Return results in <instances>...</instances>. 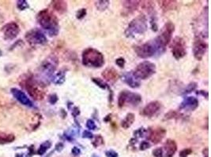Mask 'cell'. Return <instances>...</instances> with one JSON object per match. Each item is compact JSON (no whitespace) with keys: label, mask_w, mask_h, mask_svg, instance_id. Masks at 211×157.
<instances>
[{"label":"cell","mask_w":211,"mask_h":157,"mask_svg":"<svg viewBox=\"0 0 211 157\" xmlns=\"http://www.w3.org/2000/svg\"><path fill=\"white\" fill-rule=\"evenodd\" d=\"M36 19L39 25L48 32L50 36H55L59 33V26L57 17L48 9H44L40 11Z\"/></svg>","instance_id":"1"},{"label":"cell","mask_w":211,"mask_h":157,"mask_svg":"<svg viewBox=\"0 0 211 157\" xmlns=\"http://www.w3.org/2000/svg\"><path fill=\"white\" fill-rule=\"evenodd\" d=\"M82 64L86 67L101 68L104 64V57L97 50L88 48L82 53Z\"/></svg>","instance_id":"2"},{"label":"cell","mask_w":211,"mask_h":157,"mask_svg":"<svg viewBox=\"0 0 211 157\" xmlns=\"http://www.w3.org/2000/svg\"><path fill=\"white\" fill-rule=\"evenodd\" d=\"M147 20L144 14H141L130 22L125 34L127 37H131L135 35H142L147 30Z\"/></svg>","instance_id":"3"},{"label":"cell","mask_w":211,"mask_h":157,"mask_svg":"<svg viewBox=\"0 0 211 157\" xmlns=\"http://www.w3.org/2000/svg\"><path fill=\"white\" fill-rule=\"evenodd\" d=\"M24 87L27 90L30 97L36 101L43 100L45 96V92L42 89L43 84H41L38 80H36L33 77H28L24 80Z\"/></svg>","instance_id":"4"},{"label":"cell","mask_w":211,"mask_h":157,"mask_svg":"<svg viewBox=\"0 0 211 157\" xmlns=\"http://www.w3.org/2000/svg\"><path fill=\"white\" fill-rule=\"evenodd\" d=\"M134 51L137 54V55L141 58L145 59L154 56L157 52L164 51L165 50L161 49L155 40L149 43H145L142 45H137L134 46Z\"/></svg>","instance_id":"5"},{"label":"cell","mask_w":211,"mask_h":157,"mask_svg":"<svg viewBox=\"0 0 211 157\" xmlns=\"http://www.w3.org/2000/svg\"><path fill=\"white\" fill-rule=\"evenodd\" d=\"M156 72V66L154 63L145 61L140 63L134 69L133 76L136 79H146Z\"/></svg>","instance_id":"6"},{"label":"cell","mask_w":211,"mask_h":157,"mask_svg":"<svg viewBox=\"0 0 211 157\" xmlns=\"http://www.w3.org/2000/svg\"><path fill=\"white\" fill-rule=\"evenodd\" d=\"M174 32H175V25L173 22H167L162 28L161 34L154 40L161 48L165 50V46L169 43L172 39V36Z\"/></svg>","instance_id":"7"},{"label":"cell","mask_w":211,"mask_h":157,"mask_svg":"<svg viewBox=\"0 0 211 157\" xmlns=\"http://www.w3.org/2000/svg\"><path fill=\"white\" fill-rule=\"evenodd\" d=\"M142 101V97L138 94L131 93L127 90H124L119 94L118 98V106L123 108L126 103L131 106H138Z\"/></svg>","instance_id":"8"},{"label":"cell","mask_w":211,"mask_h":157,"mask_svg":"<svg viewBox=\"0 0 211 157\" xmlns=\"http://www.w3.org/2000/svg\"><path fill=\"white\" fill-rule=\"evenodd\" d=\"M58 65L57 58L54 56L47 58L40 66V73L45 79H50L52 78L53 72L56 69Z\"/></svg>","instance_id":"9"},{"label":"cell","mask_w":211,"mask_h":157,"mask_svg":"<svg viewBox=\"0 0 211 157\" xmlns=\"http://www.w3.org/2000/svg\"><path fill=\"white\" fill-rule=\"evenodd\" d=\"M172 54L173 56L176 60H179L184 57L187 54L186 43L183 38L180 36H176L173 39V43L171 45Z\"/></svg>","instance_id":"10"},{"label":"cell","mask_w":211,"mask_h":157,"mask_svg":"<svg viewBox=\"0 0 211 157\" xmlns=\"http://www.w3.org/2000/svg\"><path fill=\"white\" fill-rule=\"evenodd\" d=\"M25 39L30 45H44L48 43L45 35L36 28L29 31L25 34Z\"/></svg>","instance_id":"11"},{"label":"cell","mask_w":211,"mask_h":157,"mask_svg":"<svg viewBox=\"0 0 211 157\" xmlns=\"http://www.w3.org/2000/svg\"><path fill=\"white\" fill-rule=\"evenodd\" d=\"M4 35V39L7 40H13L20 32V28L15 22H10L2 28L1 30Z\"/></svg>","instance_id":"12"},{"label":"cell","mask_w":211,"mask_h":157,"mask_svg":"<svg viewBox=\"0 0 211 157\" xmlns=\"http://www.w3.org/2000/svg\"><path fill=\"white\" fill-rule=\"evenodd\" d=\"M207 46H208L206 42H204L200 37L196 38L194 43V47H193V53L195 59H197L198 61H201L203 59V57L206 54Z\"/></svg>","instance_id":"13"},{"label":"cell","mask_w":211,"mask_h":157,"mask_svg":"<svg viewBox=\"0 0 211 157\" xmlns=\"http://www.w3.org/2000/svg\"><path fill=\"white\" fill-rule=\"evenodd\" d=\"M165 134H166V130L164 128L157 127L154 128V129L150 128L148 130L147 138L154 144H158L163 140Z\"/></svg>","instance_id":"14"},{"label":"cell","mask_w":211,"mask_h":157,"mask_svg":"<svg viewBox=\"0 0 211 157\" xmlns=\"http://www.w3.org/2000/svg\"><path fill=\"white\" fill-rule=\"evenodd\" d=\"M11 94L14 96V98L17 101H18L20 103L22 104L23 105L28 106V107H33V102L31 101L30 99L28 98L27 95L23 92L21 90L17 88H12L10 90Z\"/></svg>","instance_id":"15"},{"label":"cell","mask_w":211,"mask_h":157,"mask_svg":"<svg viewBox=\"0 0 211 157\" xmlns=\"http://www.w3.org/2000/svg\"><path fill=\"white\" fill-rule=\"evenodd\" d=\"M161 106V105L157 101H151L148 105H146L145 106V108H143L142 114H143V116L147 117L153 116L157 112L159 111Z\"/></svg>","instance_id":"16"},{"label":"cell","mask_w":211,"mask_h":157,"mask_svg":"<svg viewBox=\"0 0 211 157\" xmlns=\"http://www.w3.org/2000/svg\"><path fill=\"white\" fill-rule=\"evenodd\" d=\"M198 101L197 98L194 97H186L184 98V101L181 102L180 105L179 107L180 109H188L193 111L198 108Z\"/></svg>","instance_id":"17"},{"label":"cell","mask_w":211,"mask_h":157,"mask_svg":"<svg viewBox=\"0 0 211 157\" xmlns=\"http://www.w3.org/2000/svg\"><path fill=\"white\" fill-rule=\"evenodd\" d=\"M103 78L110 83H115L118 80L119 74L117 71L113 68H108L102 72Z\"/></svg>","instance_id":"18"},{"label":"cell","mask_w":211,"mask_h":157,"mask_svg":"<svg viewBox=\"0 0 211 157\" xmlns=\"http://www.w3.org/2000/svg\"><path fill=\"white\" fill-rule=\"evenodd\" d=\"M123 3V7H124V12L123 14L124 15L131 14L134 13V11H136L138 8L140 1H124L122 2Z\"/></svg>","instance_id":"19"},{"label":"cell","mask_w":211,"mask_h":157,"mask_svg":"<svg viewBox=\"0 0 211 157\" xmlns=\"http://www.w3.org/2000/svg\"><path fill=\"white\" fill-rule=\"evenodd\" d=\"M165 151V157H173L177 150V145L175 141L172 139H168L164 145Z\"/></svg>","instance_id":"20"},{"label":"cell","mask_w":211,"mask_h":157,"mask_svg":"<svg viewBox=\"0 0 211 157\" xmlns=\"http://www.w3.org/2000/svg\"><path fill=\"white\" fill-rule=\"evenodd\" d=\"M123 80H124L126 84H128L131 88H137L140 86L139 81H138V79L134 78L133 74L130 72H126L123 76Z\"/></svg>","instance_id":"21"},{"label":"cell","mask_w":211,"mask_h":157,"mask_svg":"<svg viewBox=\"0 0 211 157\" xmlns=\"http://www.w3.org/2000/svg\"><path fill=\"white\" fill-rule=\"evenodd\" d=\"M160 7L164 11L176 10L178 7V2L176 1H158Z\"/></svg>","instance_id":"22"},{"label":"cell","mask_w":211,"mask_h":157,"mask_svg":"<svg viewBox=\"0 0 211 157\" xmlns=\"http://www.w3.org/2000/svg\"><path fill=\"white\" fill-rule=\"evenodd\" d=\"M52 4L53 9L59 14H64L67 10V3L65 1H61V0L52 1Z\"/></svg>","instance_id":"23"},{"label":"cell","mask_w":211,"mask_h":157,"mask_svg":"<svg viewBox=\"0 0 211 157\" xmlns=\"http://www.w3.org/2000/svg\"><path fill=\"white\" fill-rule=\"evenodd\" d=\"M15 140V136L13 134H6L0 131V145L11 143Z\"/></svg>","instance_id":"24"},{"label":"cell","mask_w":211,"mask_h":157,"mask_svg":"<svg viewBox=\"0 0 211 157\" xmlns=\"http://www.w3.org/2000/svg\"><path fill=\"white\" fill-rule=\"evenodd\" d=\"M134 119H135V116L134 113H128L126 115V116L125 117V119L122 121V127L124 129H127L129 128L134 122Z\"/></svg>","instance_id":"25"},{"label":"cell","mask_w":211,"mask_h":157,"mask_svg":"<svg viewBox=\"0 0 211 157\" xmlns=\"http://www.w3.org/2000/svg\"><path fill=\"white\" fill-rule=\"evenodd\" d=\"M52 146V142L50 141H44V143H42L41 145V146L37 150V154L40 156H43V155L47 152L48 149H49Z\"/></svg>","instance_id":"26"},{"label":"cell","mask_w":211,"mask_h":157,"mask_svg":"<svg viewBox=\"0 0 211 157\" xmlns=\"http://www.w3.org/2000/svg\"><path fill=\"white\" fill-rule=\"evenodd\" d=\"M110 4L109 1H96L95 3V6H96V9L100 11H104L108 7V6Z\"/></svg>","instance_id":"27"},{"label":"cell","mask_w":211,"mask_h":157,"mask_svg":"<svg viewBox=\"0 0 211 157\" xmlns=\"http://www.w3.org/2000/svg\"><path fill=\"white\" fill-rule=\"evenodd\" d=\"M53 82L55 84H62L65 82V73L63 72H60L53 78Z\"/></svg>","instance_id":"28"},{"label":"cell","mask_w":211,"mask_h":157,"mask_svg":"<svg viewBox=\"0 0 211 157\" xmlns=\"http://www.w3.org/2000/svg\"><path fill=\"white\" fill-rule=\"evenodd\" d=\"M92 80L95 84H96L99 87H101V89H106L108 87V85L105 82H104V80H102L101 78H93Z\"/></svg>","instance_id":"29"},{"label":"cell","mask_w":211,"mask_h":157,"mask_svg":"<svg viewBox=\"0 0 211 157\" xmlns=\"http://www.w3.org/2000/svg\"><path fill=\"white\" fill-rule=\"evenodd\" d=\"M104 143V141L103 137H102L101 135H96V137H95V139H94L93 142H92V145H93V147L97 148V147H99L100 145H102Z\"/></svg>","instance_id":"30"},{"label":"cell","mask_w":211,"mask_h":157,"mask_svg":"<svg viewBox=\"0 0 211 157\" xmlns=\"http://www.w3.org/2000/svg\"><path fill=\"white\" fill-rule=\"evenodd\" d=\"M196 87H197V83L195 82H192L187 86L186 89L184 90V91L183 92V94H187L192 92L193 90H195L196 89Z\"/></svg>","instance_id":"31"},{"label":"cell","mask_w":211,"mask_h":157,"mask_svg":"<svg viewBox=\"0 0 211 157\" xmlns=\"http://www.w3.org/2000/svg\"><path fill=\"white\" fill-rule=\"evenodd\" d=\"M179 116V113L175 111H169L168 113H166L165 115V117H164V120H168V119H175Z\"/></svg>","instance_id":"32"},{"label":"cell","mask_w":211,"mask_h":157,"mask_svg":"<svg viewBox=\"0 0 211 157\" xmlns=\"http://www.w3.org/2000/svg\"><path fill=\"white\" fill-rule=\"evenodd\" d=\"M144 3H143V8L148 11V13L150 14L151 12L154 11V5L153 2H151V1H145Z\"/></svg>","instance_id":"33"},{"label":"cell","mask_w":211,"mask_h":157,"mask_svg":"<svg viewBox=\"0 0 211 157\" xmlns=\"http://www.w3.org/2000/svg\"><path fill=\"white\" fill-rule=\"evenodd\" d=\"M17 8L19 9L20 10H25L29 8V6L25 0H19V1L17 2Z\"/></svg>","instance_id":"34"},{"label":"cell","mask_w":211,"mask_h":157,"mask_svg":"<svg viewBox=\"0 0 211 157\" xmlns=\"http://www.w3.org/2000/svg\"><path fill=\"white\" fill-rule=\"evenodd\" d=\"M86 13H87L86 9L82 8L78 10V11L77 12V14H76V17H77V19L79 20L82 19L83 17H85V16L86 15Z\"/></svg>","instance_id":"35"},{"label":"cell","mask_w":211,"mask_h":157,"mask_svg":"<svg viewBox=\"0 0 211 157\" xmlns=\"http://www.w3.org/2000/svg\"><path fill=\"white\" fill-rule=\"evenodd\" d=\"M86 127L89 130H96V126L95 124V123L93 121V119H88L87 122H86Z\"/></svg>","instance_id":"36"},{"label":"cell","mask_w":211,"mask_h":157,"mask_svg":"<svg viewBox=\"0 0 211 157\" xmlns=\"http://www.w3.org/2000/svg\"><path fill=\"white\" fill-rule=\"evenodd\" d=\"M192 150L191 149H185L184 150H182L180 152V157H187L189 155L191 154Z\"/></svg>","instance_id":"37"},{"label":"cell","mask_w":211,"mask_h":157,"mask_svg":"<svg viewBox=\"0 0 211 157\" xmlns=\"http://www.w3.org/2000/svg\"><path fill=\"white\" fill-rule=\"evenodd\" d=\"M153 155L155 157H163V149L161 148H157L153 151Z\"/></svg>","instance_id":"38"},{"label":"cell","mask_w":211,"mask_h":157,"mask_svg":"<svg viewBox=\"0 0 211 157\" xmlns=\"http://www.w3.org/2000/svg\"><path fill=\"white\" fill-rule=\"evenodd\" d=\"M150 25H151V28L154 32H157L158 30V27H157V24L156 19H155V17H152L150 21Z\"/></svg>","instance_id":"39"},{"label":"cell","mask_w":211,"mask_h":157,"mask_svg":"<svg viewBox=\"0 0 211 157\" xmlns=\"http://www.w3.org/2000/svg\"><path fill=\"white\" fill-rule=\"evenodd\" d=\"M58 100H59V98H58V96L55 94H51L49 97H48V101H49L52 105H55L58 101Z\"/></svg>","instance_id":"40"},{"label":"cell","mask_w":211,"mask_h":157,"mask_svg":"<svg viewBox=\"0 0 211 157\" xmlns=\"http://www.w3.org/2000/svg\"><path fill=\"white\" fill-rule=\"evenodd\" d=\"M115 64L118 65L119 68H124L125 65V60L123 57H119L115 60Z\"/></svg>","instance_id":"41"},{"label":"cell","mask_w":211,"mask_h":157,"mask_svg":"<svg viewBox=\"0 0 211 157\" xmlns=\"http://www.w3.org/2000/svg\"><path fill=\"white\" fill-rule=\"evenodd\" d=\"M150 147V144L149 143L148 141H143L142 143L140 144V150H145V149H149Z\"/></svg>","instance_id":"42"},{"label":"cell","mask_w":211,"mask_h":157,"mask_svg":"<svg viewBox=\"0 0 211 157\" xmlns=\"http://www.w3.org/2000/svg\"><path fill=\"white\" fill-rule=\"evenodd\" d=\"M145 131L146 130L144 128H139L138 130L134 132V135H138V137H143V135L145 134Z\"/></svg>","instance_id":"43"},{"label":"cell","mask_w":211,"mask_h":157,"mask_svg":"<svg viewBox=\"0 0 211 157\" xmlns=\"http://www.w3.org/2000/svg\"><path fill=\"white\" fill-rule=\"evenodd\" d=\"M82 138L92 139V138H93V134L90 132V131H89V130H85L82 134Z\"/></svg>","instance_id":"44"},{"label":"cell","mask_w":211,"mask_h":157,"mask_svg":"<svg viewBox=\"0 0 211 157\" xmlns=\"http://www.w3.org/2000/svg\"><path fill=\"white\" fill-rule=\"evenodd\" d=\"M105 155L107 157H118V153L115 152L113 150H109L105 152Z\"/></svg>","instance_id":"45"},{"label":"cell","mask_w":211,"mask_h":157,"mask_svg":"<svg viewBox=\"0 0 211 157\" xmlns=\"http://www.w3.org/2000/svg\"><path fill=\"white\" fill-rule=\"evenodd\" d=\"M72 154L74 155V156H79L81 154V150H80L79 148H78V147H74L73 149H72Z\"/></svg>","instance_id":"46"},{"label":"cell","mask_w":211,"mask_h":157,"mask_svg":"<svg viewBox=\"0 0 211 157\" xmlns=\"http://www.w3.org/2000/svg\"><path fill=\"white\" fill-rule=\"evenodd\" d=\"M79 114H80V110L79 108H78V107H74V108L72 109V116H73L74 118H76Z\"/></svg>","instance_id":"47"},{"label":"cell","mask_w":211,"mask_h":157,"mask_svg":"<svg viewBox=\"0 0 211 157\" xmlns=\"http://www.w3.org/2000/svg\"><path fill=\"white\" fill-rule=\"evenodd\" d=\"M63 148H64V145H63V144L62 143V142L56 144V145H55V149H56V151H58V152H61L63 149Z\"/></svg>","instance_id":"48"},{"label":"cell","mask_w":211,"mask_h":157,"mask_svg":"<svg viewBox=\"0 0 211 157\" xmlns=\"http://www.w3.org/2000/svg\"><path fill=\"white\" fill-rule=\"evenodd\" d=\"M197 94H202L203 97H206V98H208V92L206 90H199L198 92H197Z\"/></svg>","instance_id":"49"},{"label":"cell","mask_w":211,"mask_h":157,"mask_svg":"<svg viewBox=\"0 0 211 157\" xmlns=\"http://www.w3.org/2000/svg\"><path fill=\"white\" fill-rule=\"evenodd\" d=\"M203 156L204 157H208V148H206V149L203 150Z\"/></svg>","instance_id":"50"},{"label":"cell","mask_w":211,"mask_h":157,"mask_svg":"<svg viewBox=\"0 0 211 157\" xmlns=\"http://www.w3.org/2000/svg\"><path fill=\"white\" fill-rule=\"evenodd\" d=\"M111 116H112V114H108L106 116V117L104 118V121L105 122H109L110 119H111Z\"/></svg>","instance_id":"51"},{"label":"cell","mask_w":211,"mask_h":157,"mask_svg":"<svg viewBox=\"0 0 211 157\" xmlns=\"http://www.w3.org/2000/svg\"><path fill=\"white\" fill-rule=\"evenodd\" d=\"M61 112L63 113V118L66 117V112L64 111V109H61Z\"/></svg>","instance_id":"52"},{"label":"cell","mask_w":211,"mask_h":157,"mask_svg":"<svg viewBox=\"0 0 211 157\" xmlns=\"http://www.w3.org/2000/svg\"><path fill=\"white\" fill-rule=\"evenodd\" d=\"M92 157H97V156H96V155H93V156H92Z\"/></svg>","instance_id":"53"}]
</instances>
